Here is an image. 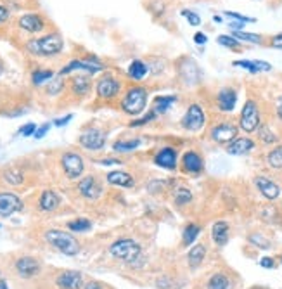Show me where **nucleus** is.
<instances>
[{
  "label": "nucleus",
  "mask_w": 282,
  "mask_h": 289,
  "mask_svg": "<svg viewBox=\"0 0 282 289\" xmlns=\"http://www.w3.org/2000/svg\"><path fill=\"white\" fill-rule=\"evenodd\" d=\"M64 47V42L59 33H49V35L42 37V39L29 40L26 44V50L31 52L33 56H56Z\"/></svg>",
  "instance_id": "nucleus-1"
},
{
  "label": "nucleus",
  "mask_w": 282,
  "mask_h": 289,
  "mask_svg": "<svg viewBox=\"0 0 282 289\" xmlns=\"http://www.w3.org/2000/svg\"><path fill=\"white\" fill-rule=\"evenodd\" d=\"M147 97H149V92H147L146 87L133 85L125 92L120 106H121V110H123V113H127L128 116H138L146 110Z\"/></svg>",
  "instance_id": "nucleus-2"
},
{
  "label": "nucleus",
  "mask_w": 282,
  "mask_h": 289,
  "mask_svg": "<svg viewBox=\"0 0 282 289\" xmlns=\"http://www.w3.org/2000/svg\"><path fill=\"white\" fill-rule=\"evenodd\" d=\"M45 241L50 246H54L56 249L61 251L62 255H66V257H75L80 251L78 241L69 232H64V230H56V229L47 230L45 232Z\"/></svg>",
  "instance_id": "nucleus-3"
},
{
  "label": "nucleus",
  "mask_w": 282,
  "mask_h": 289,
  "mask_svg": "<svg viewBox=\"0 0 282 289\" xmlns=\"http://www.w3.org/2000/svg\"><path fill=\"white\" fill-rule=\"evenodd\" d=\"M109 253L116 260H121L125 263H133L137 258H140V244L133 239H118L109 246Z\"/></svg>",
  "instance_id": "nucleus-4"
},
{
  "label": "nucleus",
  "mask_w": 282,
  "mask_h": 289,
  "mask_svg": "<svg viewBox=\"0 0 282 289\" xmlns=\"http://www.w3.org/2000/svg\"><path fill=\"white\" fill-rule=\"evenodd\" d=\"M180 125L185 132L191 133H197L199 130H203V127L206 125V113L201 107V104L192 102L191 106L187 107V111L184 113L182 120H180Z\"/></svg>",
  "instance_id": "nucleus-5"
},
{
  "label": "nucleus",
  "mask_w": 282,
  "mask_h": 289,
  "mask_svg": "<svg viewBox=\"0 0 282 289\" xmlns=\"http://www.w3.org/2000/svg\"><path fill=\"white\" fill-rule=\"evenodd\" d=\"M260 123H262V116H260L258 104L255 100H246V104L242 106L241 116H239V128L246 133H253L258 130Z\"/></svg>",
  "instance_id": "nucleus-6"
},
{
  "label": "nucleus",
  "mask_w": 282,
  "mask_h": 289,
  "mask_svg": "<svg viewBox=\"0 0 282 289\" xmlns=\"http://www.w3.org/2000/svg\"><path fill=\"white\" fill-rule=\"evenodd\" d=\"M61 165H62V170H64L66 177L75 180L78 177H82L83 170H85V165H83V158L80 156L78 153H64L61 156Z\"/></svg>",
  "instance_id": "nucleus-7"
},
{
  "label": "nucleus",
  "mask_w": 282,
  "mask_h": 289,
  "mask_svg": "<svg viewBox=\"0 0 282 289\" xmlns=\"http://www.w3.org/2000/svg\"><path fill=\"white\" fill-rule=\"evenodd\" d=\"M106 139H108L106 132L97 128H90V130H85V132L78 137V142L80 146L87 151H100L106 146Z\"/></svg>",
  "instance_id": "nucleus-8"
},
{
  "label": "nucleus",
  "mask_w": 282,
  "mask_h": 289,
  "mask_svg": "<svg viewBox=\"0 0 282 289\" xmlns=\"http://www.w3.org/2000/svg\"><path fill=\"white\" fill-rule=\"evenodd\" d=\"M239 130L232 123H218L209 130V137L220 146H229L234 139H237Z\"/></svg>",
  "instance_id": "nucleus-9"
},
{
  "label": "nucleus",
  "mask_w": 282,
  "mask_h": 289,
  "mask_svg": "<svg viewBox=\"0 0 282 289\" xmlns=\"http://www.w3.org/2000/svg\"><path fill=\"white\" fill-rule=\"evenodd\" d=\"M180 170L187 175H199L204 170V160L197 151H185L180 158Z\"/></svg>",
  "instance_id": "nucleus-10"
},
{
  "label": "nucleus",
  "mask_w": 282,
  "mask_h": 289,
  "mask_svg": "<svg viewBox=\"0 0 282 289\" xmlns=\"http://www.w3.org/2000/svg\"><path fill=\"white\" fill-rule=\"evenodd\" d=\"M77 69L87 71L88 75H95L104 69V64L99 62L97 59H73L59 71V77H64V75H69L71 71H77Z\"/></svg>",
  "instance_id": "nucleus-11"
},
{
  "label": "nucleus",
  "mask_w": 282,
  "mask_h": 289,
  "mask_svg": "<svg viewBox=\"0 0 282 289\" xmlns=\"http://www.w3.org/2000/svg\"><path fill=\"white\" fill-rule=\"evenodd\" d=\"M95 92H97V95L100 99H106V100L115 99L121 92V83L118 82L115 77H111V75H106V77H102L97 82Z\"/></svg>",
  "instance_id": "nucleus-12"
},
{
  "label": "nucleus",
  "mask_w": 282,
  "mask_h": 289,
  "mask_svg": "<svg viewBox=\"0 0 282 289\" xmlns=\"http://www.w3.org/2000/svg\"><path fill=\"white\" fill-rule=\"evenodd\" d=\"M154 165L159 166V168H165V170H175L179 166V153H177L175 148H161L158 153L154 154L153 158Z\"/></svg>",
  "instance_id": "nucleus-13"
},
{
  "label": "nucleus",
  "mask_w": 282,
  "mask_h": 289,
  "mask_svg": "<svg viewBox=\"0 0 282 289\" xmlns=\"http://www.w3.org/2000/svg\"><path fill=\"white\" fill-rule=\"evenodd\" d=\"M23 209V201L12 192H0V216L7 219L12 213Z\"/></svg>",
  "instance_id": "nucleus-14"
},
{
  "label": "nucleus",
  "mask_w": 282,
  "mask_h": 289,
  "mask_svg": "<svg viewBox=\"0 0 282 289\" xmlns=\"http://www.w3.org/2000/svg\"><path fill=\"white\" fill-rule=\"evenodd\" d=\"M78 191H80V194L83 196V198H87V199H97L100 194H102V187H100V184L97 182V178L95 177H85V178H82L78 182Z\"/></svg>",
  "instance_id": "nucleus-15"
},
{
  "label": "nucleus",
  "mask_w": 282,
  "mask_h": 289,
  "mask_svg": "<svg viewBox=\"0 0 282 289\" xmlns=\"http://www.w3.org/2000/svg\"><path fill=\"white\" fill-rule=\"evenodd\" d=\"M235 104H237V92L232 87H224V89H220L217 95V106L220 111L224 113H230L235 107Z\"/></svg>",
  "instance_id": "nucleus-16"
},
{
  "label": "nucleus",
  "mask_w": 282,
  "mask_h": 289,
  "mask_svg": "<svg viewBox=\"0 0 282 289\" xmlns=\"http://www.w3.org/2000/svg\"><path fill=\"white\" fill-rule=\"evenodd\" d=\"M56 284L59 289H80L83 286L82 274L77 270H66L57 275Z\"/></svg>",
  "instance_id": "nucleus-17"
},
{
  "label": "nucleus",
  "mask_w": 282,
  "mask_h": 289,
  "mask_svg": "<svg viewBox=\"0 0 282 289\" xmlns=\"http://www.w3.org/2000/svg\"><path fill=\"white\" fill-rule=\"evenodd\" d=\"M16 272L24 279L35 277L40 274V263L31 257H23L16 262Z\"/></svg>",
  "instance_id": "nucleus-18"
},
{
  "label": "nucleus",
  "mask_w": 282,
  "mask_h": 289,
  "mask_svg": "<svg viewBox=\"0 0 282 289\" xmlns=\"http://www.w3.org/2000/svg\"><path fill=\"white\" fill-rule=\"evenodd\" d=\"M255 186H256V189L263 194V198H267L268 201L277 199L280 194V187L277 186L275 182H272L270 178L262 177V175H260V177H255Z\"/></svg>",
  "instance_id": "nucleus-19"
},
{
  "label": "nucleus",
  "mask_w": 282,
  "mask_h": 289,
  "mask_svg": "<svg viewBox=\"0 0 282 289\" xmlns=\"http://www.w3.org/2000/svg\"><path fill=\"white\" fill-rule=\"evenodd\" d=\"M256 148V142L250 137H237L227 146V153L232 154V156H241V154H248L250 151H253Z\"/></svg>",
  "instance_id": "nucleus-20"
},
{
  "label": "nucleus",
  "mask_w": 282,
  "mask_h": 289,
  "mask_svg": "<svg viewBox=\"0 0 282 289\" xmlns=\"http://www.w3.org/2000/svg\"><path fill=\"white\" fill-rule=\"evenodd\" d=\"M19 26L28 33H40L45 26V21L39 14H24L19 18Z\"/></svg>",
  "instance_id": "nucleus-21"
},
{
  "label": "nucleus",
  "mask_w": 282,
  "mask_h": 289,
  "mask_svg": "<svg viewBox=\"0 0 282 289\" xmlns=\"http://www.w3.org/2000/svg\"><path fill=\"white\" fill-rule=\"evenodd\" d=\"M106 180L111 186H118V187H133V184H135V180H133L132 175L128 173V171H123V170H113L109 171L106 175Z\"/></svg>",
  "instance_id": "nucleus-22"
},
{
  "label": "nucleus",
  "mask_w": 282,
  "mask_h": 289,
  "mask_svg": "<svg viewBox=\"0 0 282 289\" xmlns=\"http://www.w3.org/2000/svg\"><path fill=\"white\" fill-rule=\"evenodd\" d=\"M127 73H128V78H130V80H133V82H142V80L146 78V75L149 73V66H147L142 59H133L132 62H130Z\"/></svg>",
  "instance_id": "nucleus-23"
},
{
  "label": "nucleus",
  "mask_w": 282,
  "mask_h": 289,
  "mask_svg": "<svg viewBox=\"0 0 282 289\" xmlns=\"http://www.w3.org/2000/svg\"><path fill=\"white\" fill-rule=\"evenodd\" d=\"M196 61L194 59H185V62L179 66V73H180V78L185 82V85H194V83L199 82V77L201 75H192L191 69L196 68Z\"/></svg>",
  "instance_id": "nucleus-24"
},
{
  "label": "nucleus",
  "mask_w": 282,
  "mask_h": 289,
  "mask_svg": "<svg viewBox=\"0 0 282 289\" xmlns=\"http://www.w3.org/2000/svg\"><path fill=\"white\" fill-rule=\"evenodd\" d=\"M229 224L224 220H220V222H215L213 224V227H211V237H213V241L217 242L218 246H224L227 244V241H229Z\"/></svg>",
  "instance_id": "nucleus-25"
},
{
  "label": "nucleus",
  "mask_w": 282,
  "mask_h": 289,
  "mask_svg": "<svg viewBox=\"0 0 282 289\" xmlns=\"http://www.w3.org/2000/svg\"><path fill=\"white\" fill-rule=\"evenodd\" d=\"M59 203H61V199H59V196L54 191H44L39 199V204L44 211H52V209L59 206Z\"/></svg>",
  "instance_id": "nucleus-26"
},
{
  "label": "nucleus",
  "mask_w": 282,
  "mask_h": 289,
  "mask_svg": "<svg viewBox=\"0 0 282 289\" xmlns=\"http://www.w3.org/2000/svg\"><path fill=\"white\" fill-rule=\"evenodd\" d=\"M177 102V95H158L154 99L153 110L156 111V115H165V113L170 110L171 106Z\"/></svg>",
  "instance_id": "nucleus-27"
},
{
  "label": "nucleus",
  "mask_w": 282,
  "mask_h": 289,
  "mask_svg": "<svg viewBox=\"0 0 282 289\" xmlns=\"http://www.w3.org/2000/svg\"><path fill=\"white\" fill-rule=\"evenodd\" d=\"M204 257H206V248H204L203 244H196L194 248L189 251V255H187V263H189V267H192V269L199 267L201 263H203Z\"/></svg>",
  "instance_id": "nucleus-28"
},
{
  "label": "nucleus",
  "mask_w": 282,
  "mask_h": 289,
  "mask_svg": "<svg viewBox=\"0 0 282 289\" xmlns=\"http://www.w3.org/2000/svg\"><path fill=\"white\" fill-rule=\"evenodd\" d=\"M201 232V227L197 224H189L187 227L184 229V234H182V244L184 246H191L194 244L197 236Z\"/></svg>",
  "instance_id": "nucleus-29"
},
{
  "label": "nucleus",
  "mask_w": 282,
  "mask_h": 289,
  "mask_svg": "<svg viewBox=\"0 0 282 289\" xmlns=\"http://www.w3.org/2000/svg\"><path fill=\"white\" fill-rule=\"evenodd\" d=\"M173 201L179 204V206H184V204L191 203V201H192L191 189H189V187H185V186L175 187V189H173Z\"/></svg>",
  "instance_id": "nucleus-30"
},
{
  "label": "nucleus",
  "mask_w": 282,
  "mask_h": 289,
  "mask_svg": "<svg viewBox=\"0 0 282 289\" xmlns=\"http://www.w3.org/2000/svg\"><path fill=\"white\" fill-rule=\"evenodd\" d=\"M208 289H230V279L222 272L213 274L208 280Z\"/></svg>",
  "instance_id": "nucleus-31"
},
{
  "label": "nucleus",
  "mask_w": 282,
  "mask_h": 289,
  "mask_svg": "<svg viewBox=\"0 0 282 289\" xmlns=\"http://www.w3.org/2000/svg\"><path fill=\"white\" fill-rule=\"evenodd\" d=\"M267 163L270 168H275V170L282 168V144L275 146V148L267 154Z\"/></svg>",
  "instance_id": "nucleus-32"
},
{
  "label": "nucleus",
  "mask_w": 282,
  "mask_h": 289,
  "mask_svg": "<svg viewBox=\"0 0 282 289\" xmlns=\"http://www.w3.org/2000/svg\"><path fill=\"white\" fill-rule=\"evenodd\" d=\"M142 144L140 139H130V140H118L115 142V146H113V149L116 151V153H132V151H135L138 146Z\"/></svg>",
  "instance_id": "nucleus-33"
},
{
  "label": "nucleus",
  "mask_w": 282,
  "mask_h": 289,
  "mask_svg": "<svg viewBox=\"0 0 282 289\" xmlns=\"http://www.w3.org/2000/svg\"><path fill=\"white\" fill-rule=\"evenodd\" d=\"M73 92L78 95H85L90 90V78L88 77H75L73 78Z\"/></svg>",
  "instance_id": "nucleus-34"
},
{
  "label": "nucleus",
  "mask_w": 282,
  "mask_h": 289,
  "mask_svg": "<svg viewBox=\"0 0 282 289\" xmlns=\"http://www.w3.org/2000/svg\"><path fill=\"white\" fill-rule=\"evenodd\" d=\"M234 39H237L239 42H250V44H263V37L258 33H248V31H234L232 33Z\"/></svg>",
  "instance_id": "nucleus-35"
},
{
  "label": "nucleus",
  "mask_w": 282,
  "mask_h": 289,
  "mask_svg": "<svg viewBox=\"0 0 282 289\" xmlns=\"http://www.w3.org/2000/svg\"><path fill=\"white\" fill-rule=\"evenodd\" d=\"M258 137H260V140H262L265 146H272V144H275V142H277V135L267 127V125H260V127H258Z\"/></svg>",
  "instance_id": "nucleus-36"
},
{
  "label": "nucleus",
  "mask_w": 282,
  "mask_h": 289,
  "mask_svg": "<svg viewBox=\"0 0 282 289\" xmlns=\"http://www.w3.org/2000/svg\"><path fill=\"white\" fill-rule=\"evenodd\" d=\"M54 78V71L50 69H37L33 71L31 75V82L35 83V85H42V83L45 82H50Z\"/></svg>",
  "instance_id": "nucleus-37"
},
{
  "label": "nucleus",
  "mask_w": 282,
  "mask_h": 289,
  "mask_svg": "<svg viewBox=\"0 0 282 289\" xmlns=\"http://www.w3.org/2000/svg\"><path fill=\"white\" fill-rule=\"evenodd\" d=\"M217 42L220 45H224V47H227V49L241 50V42H239L237 39H234V37H230V35H220L217 39Z\"/></svg>",
  "instance_id": "nucleus-38"
},
{
  "label": "nucleus",
  "mask_w": 282,
  "mask_h": 289,
  "mask_svg": "<svg viewBox=\"0 0 282 289\" xmlns=\"http://www.w3.org/2000/svg\"><path fill=\"white\" fill-rule=\"evenodd\" d=\"M92 227V224L85 219H77V220H71L68 224V229H71L73 232H85Z\"/></svg>",
  "instance_id": "nucleus-39"
},
{
  "label": "nucleus",
  "mask_w": 282,
  "mask_h": 289,
  "mask_svg": "<svg viewBox=\"0 0 282 289\" xmlns=\"http://www.w3.org/2000/svg\"><path fill=\"white\" fill-rule=\"evenodd\" d=\"M4 180L11 186H19V184H23V173L18 170H7L4 173Z\"/></svg>",
  "instance_id": "nucleus-40"
},
{
  "label": "nucleus",
  "mask_w": 282,
  "mask_h": 289,
  "mask_svg": "<svg viewBox=\"0 0 282 289\" xmlns=\"http://www.w3.org/2000/svg\"><path fill=\"white\" fill-rule=\"evenodd\" d=\"M156 118H158V115H156V111L151 107V111L147 113V115L142 116L140 120H133V121H130V127H142V125H147V123H151V121H154Z\"/></svg>",
  "instance_id": "nucleus-41"
},
{
  "label": "nucleus",
  "mask_w": 282,
  "mask_h": 289,
  "mask_svg": "<svg viewBox=\"0 0 282 289\" xmlns=\"http://www.w3.org/2000/svg\"><path fill=\"white\" fill-rule=\"evenodd\" d=\"M182 16L189 21V24H192V26H199V24H201V16L196 14L194 11L184 9V11H182Z\"/></svg>",
  "instance_id": "nucleus-42"
},
{
  "label": "nucleus",
  "mask_w": 282,
  "mask_h": 289,
  "mask_svg": "<svg viewBox=\"0 0 282 289\" xmlns=\"http://www.w3.org/2000/svg\"><path fill=\"white\" fill-rule=\"evenodd\" d=\"M62 85H64V83H62V78H52V83H50V85L47 87V94L49 95H56V94H59V92L62 90Z\"/></svg>",
  "instance_id": "nucleus-43"
},
{
  "label": "nucleus",
  "mask_w": 282,
  "mask_h": 289,
  "mask_svg": "<svg viewBox=\"0 0 282 289\" xmlns=\"http://www.w3.org/2000/svg\"><path fill=\"white\" fill-rule=\"evenodd\" d=\"M234 66H237V68H242V69H248L251 75L258 73V68H256L255 61H234Z\"/></svg>",
  "instance_id": "nucleus-44"
},
{
  "label": "nucleus",
  "mask_w": 282,
  "mask_h": 289,
  "mask_svg": "<svg viewBox=\"0 0 282 289\" xmlns=\"http://www.w3.org/2000/svg\"><path fill=\"white\" fill-rule=\"evenodd\" d=\"M250 242H253L255 246H258V248H262V249H267L268 246H270L268 244V241L260 236V234H253V236H250Z\"/></svg>",
  "instance_id": "nucleus-45"
},
{
  "label": "nucleus",
  "mask_w": 282,
  "mask_h": 289,
  "mask_svg": "<svg viewBox=\"0 0 282 289\" xmlns=\"http://www.w3.org/2000/svg\"><path fill=\"white\" fill-rule=\"evenodd\" d=\"M35 132H37V125L35 123H26V125H23V127L19 128V133L23 137H31V135H35Z\"/></svg>",
  "instance_id": "nucleus-46"
},
{
  "label": "nucleus",
  "mask_w": 282,
  "mask_h": 289,
  "mask_svg": "<svg viewBox=\"0 0 282 289\" xmlns=\"http://www.w3.org/2000/svg\"><path fill=\"white\" fill-rule=\"evenodd\" d=\"M225 16H229V18H232V19L241 21V23H255V21H256L255 18H248V16H242V14H239V12H230V11H227Z\"/></svg>",
  "instance_id": "nucleus-47"
},
{
  "label": "nucleus",
  "mask_w": 282,
  "mask_h": 289,
  "mask_svg": "<svg viewBox=\"0 0 282 289\" xmlns=\"http://www.w3.org/2000/svg\"><path fill=\"white\" fill-rule=\"evenodd\" d=\"M49 128H50V123H44L42 127L37 128V132H35V139H44L45 135H47V132H49Z\"/></svg>",
  "instance_id": "nucleus-48"
},
{
  "label": "nucleus",
  "mask_w": 282,
  "mask_h": 289,
  "mask_svg": "<svg viewBox=\"0 0 282 289\" xmlns=\"http://www.w3.org/2000/svg\"><path fill=\"white\" fill-rule=\"evenodd\" d=\"M270 47L273 49H280L282 50V33H279V35H273L270 39Z\"/></svg>",
  "instance_id": "nucleus-49"
},
{
  "label": "nucleus",
  "mask_w": 282,
  "mask_h": 289,
  "mask_svg": "<svg viewBox=\"0 0 282 289\" xmlns=\"http://www.w3.org/2000/svg\"><path fill=\"white\" fill-rule=\"evenodd\" d=\"M260 265H262L263 269H273V267H275V262H273V258H270V257H265L260 260Z\"/></svg>",
  "instance_id": "nucleus-50"
},
{
  "label": "nucleus",
  "mask_w": 282,
  "mask_h": 289,
  "mask_svg": "<svg viewBox=\"0 0 282 289\" xmlns=\"http://www.w3.org/2000/svg\"><path fill=\"white\" fill-rule=\"evenodd\" d=\"M206 42H208V37H206L203 31L194 33V44H197V45H204Z\"/></svg>",
  "instance_id": "nucleus-51"
},
{
  "label": "nucleus",
  "mask_w": 282,
  "mask_h": 289,
  "mask_svg": "<svg viewBox=\"0 0 282 289\" xmlns=\"http://www.w3.org/2000/svg\"><path fill=\"white\" fill-rule=\"evenodd\" d=\"M256 68H258V73H262V71H270L272 69V64H268L267 61H255Z\"/></svg>",
  "instance_id": "nucleus-52"
},
{
  "label": "nucleus",
  "mask_w": 282,
  "mask_h": 289,
  "mask_svg": "<svg viewBox=\"0 0 282 289\" xmlns=\"http://www.w3.org/2000/svg\"><path fill=\"white\" fill-rule=\"evenodd\" d=\"M9 19V9L6 6H0V24H4Z\"/></svg>",
  "instance_id": "nucleus-53"
},
{
  "label": "nucleus",
  "mask_w": 282,
  "mask_h": 289,
  "mask_svg": "<svg viewBox=\"0 0 282 289\" xmlns=\"http://www.w3.org/2000/svg\"><path fill=\"white\" fill-rule=\"evenodd\" d=\"M71 118H73V115H66L64 118H59V120L54 121V125H56V127H64V125L69 123Z\"/></svg>",
  "instance_id": "nucleus-54"
},
{
  "label": "nucleus",
  "mask_w": 282,
  "mask_h": 289,
  "mask_svg": "<svg viewBox=\"0 0 282 289\" xmlns=\"http://www.w3.org/2000/svg\"><path fill=\"white\" fill-rule=\"evenodd\" d=\"M100 165H121V160H115V158H106V160H100Z\"/></svg>",
  "instance_id": "nucleus-55"
},
{
  "label": "nucleus",
  "mask_w": 282,
  "mask_h": 289,
  "mask_svg": "<svg viewBox=\"0 0 282 289\" xmlns=\"http://www.w3.org/2000/svg\"><path fill=\"white\" fill-rule=\"evenodd\" d=\"M244 24H246V23H241V21H232V23H230V28H232L234 31H241Z\"/></svg>",
  "instance_id": "nucleus-56"
},
{
  "label": "nucleus",
  "mask_w": 282,
  "mask_h": 289,
  "mask_svg": "<svg viewBox=\"0 0 282 289\" xmlns=\"http://www.w3.org/2000/svg\"><path fill=\"white\" fill-rule=\"evenodd\" d=\"M83 289H102V286L99 282H95V280H92V282H87Z\"/></svg>",
  "instance_id": "nucleus-57"
},
{
  "label": "nucleus",
  "mask_w": 282,
  "mask_h": 289,
  "mask_svg": "<svg viewBox=\"0 0 282 289\" xmlns=\"http://www.w3.org/2000/svg\"><path fill=\"white\" fill-rule=\"evenodd\" d=\"M168 282H170V280H168V279H159L158 280V287H163V289H166V287H170V284H168Z\"/></svg>",
  "instance_id": "nucleus-58"
},
{
  "label": "nucleus",
  "mask_w": 282,
  "mask_h": 289,
  "mask_svg": "<svg viewBox=\"0 0 282 289\" xmlns=\"http://www.w3.org/2000/svg\"><path fill=\"white\" fill-rule=\"evenodd\" d=\"M277 116L282 120V99L279 100V104H277Z\"/></svg>",
  "instance_id": "nucleus-59"
},
{
  "label": "nucleus",
  "mask_w": 282,
  "mask_h": 289,
  "mask_svg": "<svg viewBox=\"0 0 282 289\" xmlns=\"http://www.w3.org/2000/svg\"><path fill=\"white\" fill-rule=\"evenodd\" d=\"M0 289H9V287H7V282H6V280H0Z\"/></svg>",
  "instance_id": "nucleus-60"
},
{
  "label": "nucleus",
  "mask_w": 282,
  "mask_h": 289,
  "mask_svg": "<svg viewBox=\"0 0 282 289\" xmlns=\"http://www.w3.org/2000/svg\"><path fill=\"white\" fill-rule=\"evenodd\" d=\"M213 21H215V23H222V18H220V16H213Z\"/></svg>",
  "instance_id": "nucleus-61"
},
{
  "label": "nucleus",
  "mask_w": 282,
  "mask_h": 289,
  "mask_svg": "<svg viewBox=\"0 0 282 289\" xmlns=\"http://www.w3.org/2000/svg\"><path fill=\"white\" fill-rule=\"evenodd\" d=\"M280 262H282V257H280Z\"/></svg>",
  "instance_id": "nucleus-62"
}]
</instances>
